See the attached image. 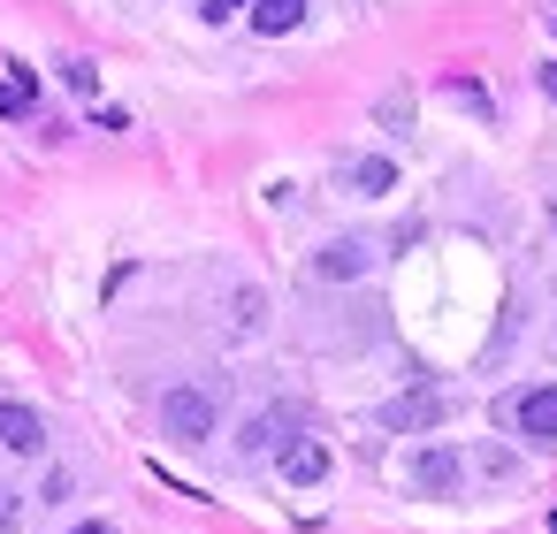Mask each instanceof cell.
Listing matches in <instances>:
<instances>
[{"instance_id":"cell-5","label":"cell","mask_w":557,"mask_h":534,"mask_svg":"<svg viewBox=\"0 0 557 534\" xmlns=\"http://www.w3.org/2000/svg\"><path fill=\"white\" fill-rule=\"evenodd\" d=\"M0 443H9V450H24V458H32V450L47 443V420H39L32 405H0Z\"/></svg>"},{"instance_id":"cell-4","label":"cell","mask_w":557,"mask_h":534,"mask_svg":"<svg viewBox=\"0 0 557 534\" xmlns=\"http://www.w3.org/2000/svg\"><path fill=\"white\" fill-rule=\"evenodd\" d=\"M382 427H397V435L443 427V397H435V389H405V397H389V405H382Z\"/></svg>"},{"instance_id":"cell-10","label":"cell","mask_w":557,"mask_h":534,"mask_svg":"<svg viewBox=\"0 0 557 534\" xmlns=\"http://www.w3.org/2000/svg\"><path fill=\"white\" fill-rule=\"evenodd\" d=\"M351 184H359V191H389V184H397V169L367 153V161H351Z\"/></svg>"},{"instance_id":"cell-8","label":"cell","mask_w":557,"mask_h":534,"mask_svg":"<svg viewBox=\"0 0 557 534\" xmlns=\"http://www.w3.org/2000/svg\"><path fill=\"white\" fill-rule=\"evenodd\" d=\"M367 268V252L351 245V237H336V245H321V260H313V275H329V283H351Z\"/></svg>"},{"instance_id":"cell-11","label":"cell","mask_w":557,"mask_h":534,"mask_svg":"<svg viewBox=\"0 0 557 534\" xmlns=\"http://www.w3.org/2000/svg\"><path fill=\"white\" fill-rule=\"evenodd\" d=\"M62 77H70V92H92V85H100V70H92V62H62Z\"/></svg>"},{"instance_id":"cell-6","label":"cell","mask_w":557,"mask_h":534,"mask_svg":"<svg viewBox=\"0 0 557 534\" xmlns=\"http://www.w3.org/2000/svg\"><path fill=\"white\" fill-rule=\"evenodd\" d=\"M321 473H329V450H321V443H306V435H298V443H290V450H283V481H298V488H313V481H321Z\"/></svg>"},{"instance_id":"cell-14","label":"cell","mask_w":557,"mask_h":534,"mask_svg":"<svg viewBox=\"0 0 557 534\" xmlns=\"http://www.w3.org/2000/svg\"><path fill=\"white\" fill-rule=\"evenodd\" d=\"M534 77H542V92H549V100H557V62H542V70H534Z\"/></svg>"},{"instance_id":"cell-12","label":"cell","mask_w":557,"mask_h":534,"mask_svg":"<svg viewBox=\"0 0 557 534\" xmlns=\"http://www.w3.org/2000/svg\"><path fill=\"white\" fill-rule=\"evenodd\" d=\"M230 313H237V328H252V321H260V290H237Z\"/></svg>"},{"instance_id":"cell-15","label":"cell","mask_w":557,"mask_h":534,"mask_svg":"<svg viewBox=\"0 0 557 534\" xmlns=\"http://www.w3.org/2000/svg\"><path fill=\"white\" fill-rule=\"evenodd\" d=\"M16 519V488H0V526H9Z\"/></svg>"},{"instance_id":"cell-9","label":"cell","mask_w":557,"mask_h":534,"mask_svg":"<svg viewBox=\"0 0 557 534\" xmlns=\"http://www.w3.org/2000/svg\"><path fill=\"white\" fill-rule=\"evenodd\" d=\"M32 92H39V77H32V70L0 77V115H24V108H32Z\"/></svg>"},{"instance_id":"cell-1","label":"cell","mask_w":557,"mask_h":534,"mask_svg":"<svg viewBox=\"0 0 557 534\" xmlns=\"http://www.w3.org/2000/svg\"><path fill=\"white\" fill-rule=\"evenodd\" d=\"M161 427H169L176 443H207V435H214V397L191 389V382L169 389V397H161Z\"/></svg>"},{"instance_id":"cell-16","label":"cell","mask_w":557,"mask_h":534,"mask_svg":"<svg viewBox=\"0 0 557 534\" xmlns=\"http://www.w3.org/2000/svg\"><path fill=\"white\" fill-rule=\"evenodd\" d=\"M77 534H115V526H108V519H85V526H77Z\"/></svg>"},{"instance_id":"cell-13","label":"cell","mask_w":557,"mask_h":534,"mask_svg":"<svg viewBox=\"0 0 557 534\" xmlns=\"http://www.w3.org/2000/svg\"><path fill=\"white\" fill-rule=\"evenodd\" d=\"M237 9H245V0H207V16H214V24H222V16H237Z\"/></svg>"},{"instance_id":"cell-3","label":"cell","mask_w":557,"mask_h":534,"mask_svg":"<svg viewBox=\"0 0 557 534\" xmlns=\"http://www.w3.org/2000/svg\"><path fill=\"white\" fill-rule=\"evenodd\" d=\"M458 473H466V465H458V450H450V443H428V450H412V465H405V481H412L420 496H450V488H458Z\"/></svg>"},{"instance_id":"cell-17","label":"cell","mask_w":557,"mask_h":534,"mask_svg":"<svg viewBox=\"0 0 557 534\" xmlns=\"http://www.w3.org/2000/svg\"><path fill=\"white\" fill-rule=\"evenodd\" d=\"M549 534H557V511H549Z\"/></svg>"},{"instance_id":"cell-7","label":"cell","mask_w":557,"mask_h":534,"mask_svg":"<svg viewBox=\"0 0 557 534\" xmlns=\"http://www.w3.org/2000/svg\"><path fill=\"white\" fill-rule=\"evenodd\" d=\"M298 24H306V0H252V32L283 39V32H298Z\"/></svg>"},{"instance_id":"cell-2","label":"cell","mask_w":557,"mask_h":534,"mask_svg":"<svg viewBox=\"0 0 557 534\" xmlns=\"http://www.w3.org/2000/svg\"><path fill=\"white\" fill-rule=\"evenodd\" d=\"M504 420H511L534 450H549V443H557V389H519V397L504 405Z\"/></svg>"}]
</instances>
